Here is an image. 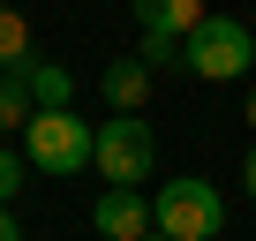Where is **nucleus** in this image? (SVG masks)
Returning a JSON list of instances; mask_svg holds the SVG:
<instances>
[{
    "instance_id": "nucleus-1",
    "label": "nucleus",
    "mask_w": 256,
    "mask_h": 241,
    "mask_svg": "<svg viewBox=\"0 0 256 241\" xmlns=\"http://www.w3.org/2000/svg\"><path fill=\"white\" fill-rule=\"evenodd\" d=\"M23 158H30V174H53V181L90 174L98 166V128L76 120V113H38L23 128Z\"/></svg>"
},
{
    "instance_id": "nucleus-2",
    "label": "nucleus",
    "mask_w": 256,
    "mask_h": 241,
    "mask_svg": "<svg viewBox=\"0 0 256 241\" xmlns=\"http://www.w3.org/2000/svg\"><path fill=\"white\" fill-rule=\"evenodd\" d=\"M158 234H166V241H218V234H226V196H218V181H204V174L166 181V188H158Z\"/></svg>"
},
{
    "instance_id": "nucleus-3",
    "label": "nucleus",
    "mask_w": 256,
    "mask_h": 241,
    "mask_svg": "<svg viewBox=\"0 0 256 241\" xmlns=\"http://www.w3.org/2000/svg\"><path fill=\"white\" fill-rule=\"evenodd\" d=\"M98 174L113 188H144L158 174V128L144 113H120V120H98Z\"/></svg>"
},
{
    "instance_id": "nucleus-4",
    "label": "nucleus",
    "mask_w": 256,
    "mask_h": 241,
    "mask_svg": "<svg viewBox=\"0 0 256 241\" xmlns=\"http://www.w3.org/2000/svg\"><path fill=\"white\" fill-rule=\"evenodd\" d=\"M248 60H256V38H248V23H234V16H211V23L188 38V53H181V68L204 76V83H234V76H248Z\"/></svg>"
},
{
    "instance_id": "nucleus-5",
    "label": "nucleus",
    "mask_w": 256,
    "mask_h": 241,
    "mask_svg": "<svg viewBox=\"0 0 256 241\" xmlns=\"http://www.w3.org/2000/svg\"><path fill=\"white\" fill-rule=\"evenodd\" d=\"M90 226H98L106 241H151V234H158V204H151L144 188H106L98 211H90Z\"/></svg>"
},
{
    "instance_id": "nucleus-6",
    "label": "nucleus",
    "mask_w": 256,
    "mask_h": 241,
    "mask_svg": "<svg viewBox=\"0 0 256 241\" xmlns=\"http://www.w3.org/2000/svg\"><path fill=\"white\" fill-rule=\"evenodd\" d=\"M136 23H144V38H174V46H188L211 16L196 8V0H144V8H136Z\"/></svg>"
},
{
    "instance_id": "nucleus-7",
    "label": "nucleus",
    "mask_w": 256,
    "mask_h": 241,
    "mask_svg": "<svg viewBox=\"0 0 256 241\" xmlns=\"http://www.w3.org/2000/svg\"><path fill=\"white\" fill-rule=\"evenodd\" d=\"M16 76H23V90L38 98V113H76V106H68V98H76V76H68L60 60H23Z\"/></svg>"
},
{
    "instance_id": "nucleus-8",
    "label": "nucleus",
    "mask_w": 256,
    "mask_h": 241,
    "mask_svg": "<svg viewBox=\"0 0 256 241\" xmlns=\"http://www.w3.org/2000/svg\"><path fill=\"white\" fill-rule=\"evenodd\" d=\"M98 90H106L113 113H144V98H151V68H144V60H113V68L98 76Z\"/></svg>"
},
{
    "instance_id": "nucleus-9",
    "label": "nucleus",
    "mask_w": 256,
    "mask_h": 241,
    "mask_svg": "<svg viewBox=\"0 0 256 241\" xmlns=\"http://www.w3.org/2000/svg\"><path fill=\"white\" fill-rule=\"evenodd\" d=\"M23 60H38V53H30V23H23L16 8H0V76H16Z\"/></svg>"
},
{
    "instance_id": "nucleus-10",
    "label": "nucleus",
    "mask_w": 256,
    "mask_h": 241,
    "mask_svg": "<svg viewBox=\"0 0 256 241\" xmlns=\"http://www.w3.org/2000/svg\"><path fill=\"white\" fill-rule=\"evenodd\" d=\"M38 120V98L23 90V76H0V128H30Z\"/></svg>"
},
{
    "instance_id": "nucleus-11",
    "label": "nucleus",
    "mask_w": 256,
    "mask_h": 241,
    "mask_svg": "<svg viewBox=\"0 0 256 241\" xmlns=\"http://www.w3.org/2000/svg\"><path fill=\"white\" fill-rule=\"evenodd\" d=\"M23 174H30V158H23V151H0V211L16 204V188H23Z\"/></svg>"
},
{
    "instance_id": "nucleus-12",
    "label": "nucleus",
    "mask_w": 256,
    "mask_h": 241,
    "mask_svg": "<svg viewBox=\"0 0 256 241\" xmlns=\"http://www.w3.org/2000/svg\"><path fill=\"white\" fill-rule=\"evenodd\" d=\"M241 181H248V204H256V144H248V158H241Z\"/></svg>"
},
{
    "instance_id": "nucleus-13",
    "label": "nucleus",
    "mask_w": 256,
    "mask_h": 241,
    "mask_svg": "<svg viewBox=\"0 0 256 241\" xmlns=\"http://www.w3.org/2000/svg\"><path fill=\"white\" fill-rule=\"evenodd\" d=\"M0 241H23V226H16V218H8V211H0Z\"/></svg>"
},
{
    "instance_id": "nucleus-14",
    "label": "nucleus",
    "mask_w": 256,
    "mask_h": 241,
    "mask_svg": "<svg viewBox=\"0 0 256 241\" xmlns=\"http://www.w3.org/2000/svg\"><path fill=\"white\" fill-rule=\"evenodd\" d=\"M241 120H248V128H256V90H248V106H241Z\"/></svg>"
},
{
    "instance_id": "nucleus-15",
    "label": "nucleus",
    "mask_w": 256,
    "mask_h": 241,
    "mask_svg": "<svg viewBox=\"0 0 256 241\" xmlns=\"http://www.w3.org/2000/svg\"><path fill=\"white\" fill-rule=\"evenodd\" d=\"M151 241H166V234H151Z\"/></svg>"
}]
</instances>
